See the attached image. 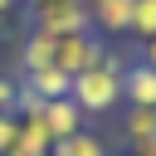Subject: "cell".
Returning a JSON list of instances; mask_svg holds the SVG:
<instances>
[{
    "label": "cell",
    "mask_w": 156,
    "mask_h": 156,
    "mask_svg": "<svg viewBox=\"0 0 156 156\" xmlns=\"http://www.w3.org/2000/svg\"><path fill=\"white\" fill-rule=\"evenodd\" d=\"M122 73H127V54L117 49H102V63L98 68H83L68 88V98L83 107V117H102L122 102Z\"/></svg>",
    "instance_id": "6da1fadb"
},
{
    "label": "cell",
    "mask_w": 156,
    "mask_h": 156,
    "mask_svg": "<svg viewBox=\"0 0 156 156\" xmlns=\"http://www.w3.org/2000/svg\"><path fill=\"white\" fill-rule=\"evenodd\" d=\"M102 49H107V39H98L93 29H83V34H54V68H63L68 78H78L83 68L102 63Z\"/></svg>",
    "instance_id": "7a4b0ae2"
},
{
    "label": "cell",
    "mask_w": 156,
    "mask_h": 156,
    "mask_svg": "<svg viewBox=\"0 0 156 156\" xmlns=\"http://www.w3.org/2000/svg\"><path fill=\"white\" fill-rule=\"evenodd\" d=\"M29 20H34V29H49V34H83V29H93L88 24V0H34Z\"/></svg>",
    "instance_id": "3957f363"
},
{
    "label": "cell",
    "mask_w": 156,
    "mask_h": 156,
    "mask_svg": "<svg viewBox=\"0 0 156 156\" xmlns=\"http://www.w3.org/2000/svg\"><path fill=\"white\" fill-rule=\"evenodd\" d=\"M122 102L127 107H156V68L146 58L127 63V73H122Z\"/></svg>",
    "instance_id": "277c9868"
},
{
    "label": "cell",
    "mask_w": 156,
    "mask_h": 156,
    "mask_svg": "<svg viewBox=\"0 0 156 156\" xmlns=\"http://www.w3.org/2000/svg\"><path fill=\"white\" fill-rule=\"evenodd\" d=\"M39 117H44V127H49V136H54V141H63V136L83 132V122H88V117H83V107H78L73 98H54V102H44V112H39Z\"/></svg>",
    "instance_id": "5b68a950"
},
{
    "label": "cell",
    "mask_w": 156,
    "mask_h": 156,
    "mask_svg": "<svg viewBox=\"0 0 156 156\" xmlns=\"http://www.w3.org/2000/svg\"><path fill=\"white\" fill-rule=\"evenodd\" d=\"M88 24L98 29V34H127V24H132V0H88Z\"/></svg>",
    "instance_id": "8992f818"
},
{
    "label": "cell",
    "mask_w": 156,
    "mask_h": 156,
    "mask_svg": "<svg viewBox=\"0 0 156 156\" xmlns=\"http://www.w3.org/2000/svg\"><path fill=\"white\" fill-rule=\"evenodd\" d=\"M39 68H54V34L49 29H29V39L20 44V78L39 73Z\"/></svg>",
    "instance_id": "52a82bcc"
},
{
    "label": "cell",
    "mask_w": 156,
    "mask_h": 156,
    "mask_svg": "<svg viewBox=\"0 0 156 156\" xmlns=\"http://www.w3.org/2000/svg\"><path fill=\"white\" fill-rule=\"evenodd\" d=\"M24 88H29L39 102H54V98H68L73 78H68L63 68H39V73H24Z\"/></svg>",
    "instance_id": "ba28073f"
},
{
    "label": "cell",
    "mask_w": 156,
    "mask_h": 156,
    "mask_svg": "<svg viewBox=\"0 0 156 156\" xmlns=\"http://www.w3.org/2000/svg\"><path fill=\"white\" fill-rule=\"evenodd\" d=\"M122 136H127V146H146V141H156V107H127V117H122Z\"/></svg>",
    "instance_id": "9c48e42d"
},
{
    "label": "cell",
    "mask_w": 156,
    "mask_h": 156,
    "mask_svg": "<svg viewBox=\"0 0 156 156\" xmlns=\"http://www.w3.org/2000/svg\"><path fill=\"white\" fill-rule=\"evenodd\" d=\"M49 156H107V146H102V136H93V132H73V136L54 141Z\"/></svg>",
    "instance_id": "30bf717a"
},
{
    "label": "cell",
    "mask_w": 156,
    "mask_h": 156,
    "mask_svg": "<svg viewBox=\"0 0 156 156\" xmlns=\"http://www.w3.org/2000/svg\"><path fill=\"white\" fill-rule=\"evenodd\" d=\"M132 39H156V0H132V24H127Z\"/></svg>",
    "instance_id": "8fae6325"
},
{
    "label": "cell",
    "mask_w": 156,
    "mask_h": 156,
    "mask_svg": "<svg viewBox=\"0 0 156 156\" xmlns=\"http://www.w3.org/2000/svg\"><path fill=\"white\" fill-rule=\"evenodd\" d=\"M20 78L15 73H0V112H20Z\"/></svg>",
    "instance_id": "7c38bea8"
},
{
    "label": "cell",
    "mask_w": 156,
    "mask_h": 156,
    "mask_svg": "<svg viewBox=\"0 0 156 156\" xmlns=\"http://www.w3.org/2000/svg\"><path fill=\"white\" fill-rule=\"evenodd\" d=\"M15 141H20V117H15V112H0V156H5Z\"/></svg>",
    "instance_id": "4fadbf2b"
},
{
    "label": "cell",
    "mask_w": 156,
    "mask_h": 156,
    "mask_svg": "<svg viewBox=\"0 0 156 156\" xmlns=\"http://www.w3.org/2000/svg\"><path fill=\"white\" fill-rule=\"evenodd\" d=\"M141 58H146V63L156 68V39H146V44H141Z\"/></svg>",
    "instance_id": "5bb4252c"
},
{
    "label": "cell",
    "mask_w": 156,
    "mask_h": 156,
    "mask_svg": "<svg viewBox=\"0 0 156 156\" xmlns=\"http://www.w3.org/2000/svg\"><path fill=\"white\" fill-rule=\"evenodd\" d=\"M127 156H156V141H146V146H132Z\"/></svg>",
    "instance_id": "9a60e30c"
},
{
    "label": "cell",
    "mask_w": 156,
    "mask_h": 156,
    "mask_svg": "<svg viewBox=\"0 0 156 156\" xmlns=\"http://www.w3.org/2000/svg\"><path fill=\"white\" fill-rule=\"evenodd\" d=\"M20 10V0H0V15H15Z\"/></svg>",
    "instance_id": "2e32d148"
},
{
    "label": "cell",
    "mask_w": 156,
    "mask_h": 156,
    "mask_svg": "<svg viewBox=\"0 0 156 156\" xmlns=\"http://www.w3.org/2000/svg\"><path fill=\"white\" fill-rule=\"evenodd\" d=\"M29 5H34V0H29Z\"/></svg>",
    "instance_id": "e0dca14e"
}]
</instances>
